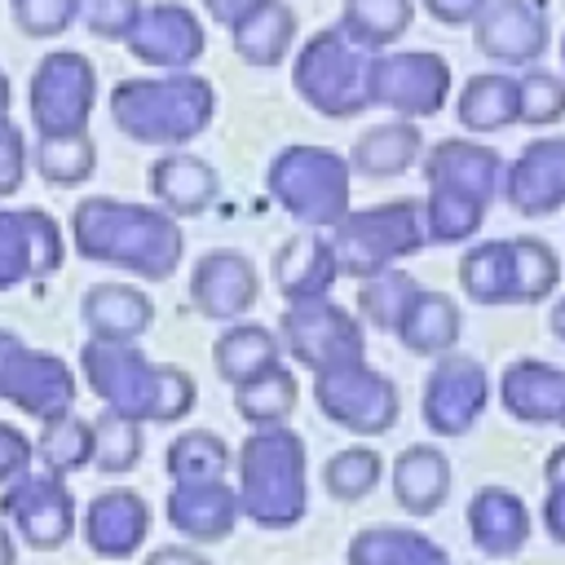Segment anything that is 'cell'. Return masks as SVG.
<instances>
[{"label": "cell", "mask_w": 565, "mask_h": 565, "mask_svg": "<svg viewBox=\"0 0 565 565\" xmlns=\"http://www.w3.org/2000/svg\"><path fill=\"white\" fill-rule=\"evenodd\" d=\"M71 247L93 265L124 269L141 282H163L185 260V230L154 203L88 194L71 212Z\"/></svg>", "instance_id": "1"}, {"label": "cell", "mask_w": 565, "mask_h": 565, "mask_svg": "<svg viewBox=\"0 0 565 565\" xmlns=\"http://www.w3.org/2000/svg\"><path fill=\"white\" fill-rule=\"evenodd\" d=\"M79 375L102 402V411H115L137 424H181L199 402V384L185 366L150 362L137 344L84 340Z\"/></svg>", "instance_id": "2"}, {"label": "cell", "mask_w": 565, "mask_h": 565, "mask_svg": "<svg viewBox=\"0 0 565 565\" xmlns=\"http://www.w3.org/2000/svg\"><path fill=\"white\" fill-rule=\"evenodd\" d=\"M212 115H216V88L194 71L132 75L110 88V124L137 146L181 150L199 132H207Z\"/></svg>", "instance_id": "3"}, {"label": "cell", "mask_w": 565, "mask_h": 565, "mask_svg": "<svg viewBox=\"0 0 565 565\" xmlns=\"http://www.w3.org/2000/svg\"><path fill=\"white\" fill-rule=\"evenodd\" d=\"M234 494L238 516L260 530H291L309 512V481H305V437L291 424L252 428L234 450Z\"/></svg>", "instance_id": "4"}, {"label": "cell", "mask_w": 565, "mask_h": 565, "mask_svg": "<svg viewBox=\"0 0 565 565\" xmlns=\"http://www.w3.org/2000/svg\"><path fill=\"white\" fill-rule=\"evenodd\" d=\"M265 190L300 230H331L353 207V168L331 146L291 141L269 159Z\"/></svg>", "instance_id": "5"}, {"label": "cell", "mask_w": 565, "mask_h": 565, "mask_svg": "<svg viewBox=\"0 0 565 565\" xmlns=\"http://www.w3.org/2000/svg\"><path fill=\"white\" fill-rule=\"evenodd\" d=\"M331 256L340 278H371L384 269H397V260H411L424 252V207L419 199H388L371 207H349L327 230Z\"/></svg>", "instance_id": "6"}, {"label": "cell", "mask_w": 565, "mask_h": 565, "mask_svg": "<svg viewBox=\"0 0 565 565\" xmlns=\"http://www.w3.org/2000/svg\"><path fill=\"white\" fill-rule=\"evenodd\" d=\"M371 57L375 53L344 40L340 26H322L296 49L291 88L322 119H353L371 106Z\"/></svg>", "instance_id": "7"}, {"label": "cell", "mask_w": 565, "mask_h": 565, "mask_svg": "<svg viewBox=\"0 0 565 565\" xmlns=\"http://www.w3.org/2000/svg\"><path fill=\"white\" fill-rule=\"evenodd\" d=\"M97 106V66L79 49H53L35 62L26 84V110L40 137L88 132Z\"/></svg>", "instance_id": "8"}, {"label": "cell", "mask_w": 565, "mask_h": 565, "mask_svg": "<svg viewBox=\"0 0 565 565\" xmlns=\"http://www.w3.org/2000/svg\"><path fill=\"white\" fill-rule=\"evenodd\" d=\"M278 344L305 371L322 375L331 366H349L366 358V327L358 322V313H349L331 296H318V300H296L282 309Z\"/></svg>", "instance_id": "9"}, {"label": "cell", "mask_w": 565, "mask_h": 565, "mask_svg": "<svg viewBox=\"0 0 565 565\" xmlns=\"http://www.w3.org/2000/svg\"><path fill=\"white\" fill-rule=\"evenodd\" d=\"M313 406L353 437H384L402 415L397 384L366 358L313 375Z\"/></svg>", "instance_id": "10"}, {"label": "cell", "mask_w": 565, "mask_h": 565, "mask_svg": "<svg viewBox=\"0 0 565 565\" xmlns=\"http://www.w3.org/2000/svg\"><path fill=\"white\" fill-rule=\"evenodd\" d=\"M450 62L433 49L375 53L371 57V106L393 110L397 119H428L450 102Z\"/></svg>", "instance_id": "11"}, {"label": "cell", "mask_w": 565, "mask_h": 565, "mask_svg": "<svg viewBox=\"0 0 565 565\" xmlns=\"http://www.w3.org/2000/svg\"><path fill=\"white\" fill-rule=\"evenodd\" d=\"M0 516L18 530V539L35 552H57L79 530L75 494L53 472H22L0 494Z\"/></svg>", "instance_id": "12"}, {"label": "cell", "mask_w": 565, "mask_h": 565, "mask_svg": "<svg viewBox=\"0 0 565 565\" xmlns=\"http://www.w3.org/2000/svg\"><path fill=\"white\" fill-rule=\"evenodd\" d=\"M490 402V375L472 353H441L433 358V371L424 380V397H419V415L424 428L437 437H463L481 411Z\"/></svg>", "instance_id": "13"}, {"label": "cell", "mask_w": 565, "mask_h": 565, "mask_svg": "<svg viewBox=\"0 0 565 565\" xmlns=\"http://www.w3.org/2000/svg\"><path fill=\"white\" fill-rule=\"evenodd\" d=\"M62 225L44 207H0V291L44 282L62 269Z\"/></svg>", "instance_id": "14"}, {"label": "cell", "mask_w": 565, "mask_h": 565, "mask_svg": "<svg viewBox=\"0 0 565 565\" xmlns=\"http://www.w3.org/2000/svg\"><path fill=\"white\" fill-rule=\"evenodd\" d=\"M75 397H79L75 371L57 353H49V349H26L22 344L0 366V402L18 406L22 415H31L40 424H49L57 415H71Z\"/></svg>", "instance_id": "15"}, {"label": "cell", "mask_w": 565, "mask_h": 565, "mask_svg": "<svg viewBox=\"0 0 565 565\" xmlns=\"http://www.w3.org/2000/svg\"><path fill=\"white\" fill-rule=\"evenodd\" d=\"M124 44L141 66L190 71L207 49V31H203V22H199V13L190 4L159 0V4H141V13H137V22H132Z\"/></svg>", "instance_id": "16"}, {"label": "cell", "mask_w": 565, "mask_h": 565, "mask_svg": "<svg viewBox=\"0 0 565 565\" xmlns=\"http://www.w3.org/2000/svg\"><path fill=\"white\" fill-rule=\"evenodd\" d=\"M472 44L499 66H539L547 53V4L543 0H486L472 22Z\"/></svg>", "instance_id": "17"}, {"label": "cell", "mask_w": 565, "mask_h": 565, "mask_svg": "<svg viewBox=\"0 0 565 565\" xmlns=\"http://www.w3.org/2000/svg\"><path fill=\"white\" fill-rule=\"evenodd\" d=\"M256 300H260V274H256V260L247 252L216 247V252H203L194 260L190 305L199 309V318L230 327V322H243Z\"/></svg>", "instance_id": "18"}, {"label": "cell", "mask_w": 565, "mask_h": 565, "mask_svg": "<svg viewBox=\"0 0 565 565\" xmlns=\"http://www.w3.org/2000/svg\"><path fill=\"white\" fill-rule=\"evenodd\" d=\"M424 181L428 190H455L463 199H477L481 207H490L494 199H503V168L508 159L486 146V141H468V137H441L419 154Z\"/></svg>", "instance_id": "19"}, {"label": "cell", "mask_w": 565, "mask_h": 565, "mask_svg": "<svg viewBox=\"0 0 565 565\" xmlns=\"http://www.w3.org/2000/svg\"><path fill=\"white\" fill-rule=\"evenodd\" d=\"M75 534L88 543L93 556L128 561V556L141 552V543L150 534V503L132 486H106L79 512V530Z\"/></svg>", "instance_id": "20"}, {"label": "cell", "mask_w": 565, "mask_h": 565, "mask_svg": "<svg viewBox=\"0 0 565 565\" xmlns=\"http://www.w3.org/2000/svg\"><path fill=\"white\" fill-rule=\"evenodd\" d=\"M503 203L516 216H552L565 207V137H534L503 168Z\"/></svg>", "instance_id": "21"}, {"label": "cell", "mask_w": 565, "mask_h": 565, "mask_svg": "<svg viewBox=\"0 0 565 565\" xmlns=\"http://www.w3.org/2000/svg\"><path fill=\"white\" fill-rule=\"evenodd\" d=\"M163 516L185 543L212 547L234 534L238 494L230 481H172V490L163 499Z\"/></svg>", "instance_id": "22"}, {"label": "cell", "mask_w": 565, "mask_h": 565, "mask_svg": "<svg viewBox=\"0 0 565 565\" xmlns=\"http://www.w3.org/2000/svg\"><path fill=\"white\" fill-rule=\"evenodd\" d=\"M146 185L154 207H163L168 216H203L216 199H221V177L207 159L190 154V150H163L150 168H146Z\"/></svg>", "instance_id": "23"}, {"label": "cell", "mask_w": 565, "mask_h": 565, "mask_svg": "<svg viewBox=\"0 0 565 565\" xmlns=\"http://www.w3.org/2000/svg\"><path fill=\"white\" fill-rule=\"evenodd\" d=\"M269 278H274V287H278V296L287 305L331 296L340 269H335L327 230H296V234H287L278 243L274 260H269Z\"/></svg>", "instance_id": "24"}, {"label": "cell", "mask_w": 565, "mask_h": 565, "mask_svg": "<svg viewBox=\"0 0 565 565\" xmlns=\"http://www.w3.org/2000/svg\"><path fill=\"white\" fill-rule=\"evenodd\" d=\"M79 322L88 340L137 344L154 327V300L132 282H97L79 296Z\"/></svg>", "instance_id": "25"}, {"label": "cell", "mask_w": 565, "mask_h": 565, "mask_svg": "<svg viewBox=\"0 0 565 565\" xmlns=\"http://www.w3.org/2000/svg\"><path fill=\"white\" fill-rule=\"evenodd\" d=\"M468 539L481 556L508 561L530 543V508L508 486H481L468 499Z\"/></svg>", "instance_id": "26"}, {"label": "cell", "mask_w": 565, "mask_h": 565, "mask_svg": "<svg viewBox=\"0 0 565 565\" xmlns=\"http://www.w3.org/2000/svg\"><path fill=\"white\" fill-rule=\"evenodd\" d=\"M499 402L516 424H561L565 415V366L516 358L499 375Z\"/></svg>", "instance_id": "27"}, {"label": "cell", "mask_w": 565, "mask_h": 565, "mask_svg": "<svg viewBox=\"0 0 565 565\" xmlns=\"http://www.w3.org/2000/svg\"><path fill=\"white\" fill-rule=\"evenodd\" d=\"M397 344L415 358H441L450 349H459V335H463V313L455 305V296L446 291H433V287H419L406 305V313L397 318L393 327Z\"/></svg>", "instance_id": "28"}, {"label": "cell", "mask_w": 565, "mask_h": 565, "mask_svg": "<svg viewBox=\"0 0 565 565\" xmlns=\"http://www.w3.org/2000/svg\"><path fill=\"white\" fill-rule=\"evenodd\" d=\"M393 499L406 516H433L441 512L450 494V459L433 441H415L393 459Z\"/></svg>", "instance_id": "29"}, {"label": "cell", "mask_w": 565, "mask_h": 565, "mask_svg": "<svg viewBox=\"0 0 565 565\" xmlns=\"http://www.w3.org/2000/svg\"><path fill=\"white\" fill-rule=\"evenodd\" d=\"M230 44L247 66H282L296 49V9L287 0H260L238 26H230Z\"/></svg>", "instance_id": "30"}, {"label": "cell", "mask_w": 565, "mask_h": 565, "mask_svg": "<svg viewBox=\"0 0 565 565\" xmlns=\"http://www.w3.org/2000/svg\"><path fill=\"white\" fill-rule=\"evenodd\" d=\"M419 154H424L419 124H411V119H384V124H371L353 141V150L344 159H349V168L358 177L388 181V177H402L411 163H419Z\"/></svg>", "instance_id": "31"}, {"label": "cell", "mask_w": 565, "mask_h": 565, "mask_svg": "<svg viewBox=\"0 0 565 565\" xmlns=\"http://www.w3.org/2000/svg\"><path fill=\"white\" fill-rule=\"evenodd\" d=\"M344 565H450V556L424 530H406V525L384 521V525H362L349 539Z\"/></svg>", "instance_id": "32"}, {"label": "cell", "mask_w": 565, "mask_h": 565, "mask_svg": "<svg viewBox=\"0 0 565 565\" xmlns=\"http://www.w3.org/2000/svg\"><path fill=\"white\" fill-rule=\"evenodd\" d=\"M278 362H282L278 331H269V327H260V322H230V327L216 335V344H212V366H216V375H221L230 388L256 380L260 371H269V366H278Z\"/></svg>", "instance_id": "33"}, {"label": "cell", "mask_w": 565, "mask_h": 565, "mask_svg": "<svg viewBox=\"0 0 565 565\" xmlns=\"http://www.w3.org/2000/svg\"><path fill=\"white\" fill-rule=\"evenodd\" d=\"M455 119L481 137L512 128L516 124V75H508V71L472 75L455 97Z\"/></svg>", "instance_id": "34"}, {"label": "cell", "mask_w": 565, "mask_h": 565, "mask_svg": "<svg viewBox=\"0 0 565 565\" xmlns=\"http://www.w3.org/2000/svg\"><path fill=\"white\" fill-rule=\"evenodd\" d=\"M415 22V0H344L340 35L366 53H388Z\"/></svg>", "instance_id": "35"}, {"label": "cell", "mask_w": 565, "mask_h": 565, "mask_svg": "<svg viewBox=\"0 0 565 565\" xmlns=\"http://www.w3.org/2000/svg\"><path fill=\"white\" fill-rule=\"evenodd\" d=\"M459 287L481 309L512 305V252L508 238H486L459 256Z\"/></svg>", "instance_id": "36"}, {"label": "cell", "mask_w": 565, "mask_h": 565, "mask_svg": "<svg viewBox=\"0 0 565 565\" xmlns=\"http://www.w3.org/2000/svg\"><path fill=\"white\" fill-rule=\"evenodd\" d=\"M296 397H300L296 371L278 362V366H269L256 380H247V384L234 388V415L243 424H252V428H274V424H287L291 419Z\"/></svg>", "instance_id": "37"}, {"label": "cell", "mask_w": 565, "mask_h": 565, "mask_svg": "<svg viewBox=\"0 0 565 565\" xmlns=\"http://www.w3.org/2000/svg\"><path fill=\"white\" fill-rule=\"evenodd\" d=\"M31 446H35V459L44 463V472L66 481V477L93 468V419H84L75 411L57 415V419L40 424V437Z\"/></svg>", "instance_id": "38"}, {"label": "cell", "mask_w": 565, "mask_h": 565, "mask_svg": "<svg viewBox=\"0 0 565 565\" xmlns=\"http://www.w3.org/2000/svg\"><path fill=\"white\" fill-rule=\"evenodd\" d=\"M163 468L172 481H225L230 446L212 428H181L163 450Z\"/></svg>", "instance_id": "39"}, {"label": "cell", "mask_w": 565, "mask_h": 565, "mask_svg": "<svg viewBox=\"0 0 565 565\" xmlns=\"http://www.w3.org/2000/svg\"><path fill=\"white\" fill-rule=\"evenodd\" d=\"M512 252V305H543L561 287V256L539 234L508 238Z\"/></svg>", "instance_id": "40"}, {"label": "cell", "mask_w": 565, "mask_h": 565, "mask_svg": "<svg viewBox=\"0 0 565 565\" xmlns=\"http://www.w3.org/2000/svg\"><path fill=\"white\" fill-rule=\"evenodd\" d=\"M419 207H424V234H428V243H446V247L450 243H472L477 230H481V221H486V212H490L477 199H463L455 190H428L419 199Z\"/></svg>", "instance_id": "41"}, {"label": "cell", "mask_w": 565, "mask_h": 565, "mask_svg": "<svg viewBox=\"0 0 565 565\" xmlns=\"http://www.w3.org/2000/svg\"><path fill=\"white\" fill-rule=\"evenodd\" d=\"M415 291H419V282L406 269H384V274L362 278L358 282V322L371 331H393Z\"/></svg>", "instance_id": "42"}, {"label": "cell", "mask_w": 565, "mask_h": 565, "mask_svg": "<svg viewBox=\"0 0 565 565\" xmlns=\"http://www.w3.org/2000/svg\"><path fill=\"white\" fill-rule=\"evenodd\" d=\"M93 168H97V141L88 132H79V137H40L35 141V172L57 190H71V185L88 181Z\"/></svg>", "instance_id": "43"}, {"label": "cell", "mask_w": 565, "mask_h": 565, "mask_svg": "<svg viewBox=\"0 0 565 565\" xmlns=\"http://www.w3.org/2000/svg\"><path fill=\"white\" fill-rule=\"evenodd\" d=\"M384 477V455L371 450V446H349V450H335L327 463H322V486L331 499L340 503H358L366 499Z\"/></svg>", "instance_id": "44"}, {"label": "cell", "mask_w": 565, "mask_h": 565, "mask_svg": "<svg viewBox=\"0 0 565 565\" xmlns=\"http://www.w3.org/2000/svg\"><path fill=\"white\" fill-rule=\"evenodd\" d=\"M137 463H141V424L115 411H102L93 419V468L106 477H124Z\"/></svg>", "instance_id": "45"}, {"label": "cell", "mask_w": 565, "mask_h": 565, "mask_svg": "<svg viewBox=\"0 0 565 565\" xmlns=\"http://www.w3.org/2000/svg\"><path fill=\"white\" fill-rule=\"evenodd\" d=\"M565 119V79L543 66H525L516 75V124L552 128Z\"/></svg>", "instance_id": "46"}, {"label": "cell", "mask_w": 565, "mask_h": 565, "mask_svg": "<svg viewBox=\"0 0 565 565\" xmlns=\"http://www.w3.org/2000/svg\"><path fill=\"white\" fill-rule=\"evenodd\" d=\"M79 0H9V18L26 40H53L75 26Z\"/></svg>", "instance_id": "47"}, {"label": "cell", "mask_w": 565, "mask_h": 565, "mask_svg": "<svg viewBox=\"0 0 565 565\" xmlns=\"http://www.w3.org/2000/svg\"><path fill=\"white\" fill-rule=\"evenodd\" d=\"M137 13H141V0H79L75 26H84L97 40H128Z\"/></svg>", "instance_id": "48"}, {"label": "cell", "mask_w": 565, "mask_h": 565, "mask_svg": "<svg viewBox=\"0 0 565 565\" xmlns=\"http://www.w3.org/2000/svg\"><path fill=\"white\" fill-rule=\"evenodd\" d=\"M543 486H547V494H543V530H547L552 543L565 547V441L543 459Z\"/></svg>", "instance_id": "49"}, {"label": "cell", "mask_w": 565, "mask_h": 565, "mask_svg": "<svg viewBox=\"0 0 565 565\" xmlns=\"http://www.w3.org/2000/svg\"><path fill=\"white\" fill-rule=\"evenodd\" d=\"M22 181H26V137L9 115H0V199L18 194Z\"/></svg>", "instance_id": "50"}, {"label": "cell", "mask_w": 565, "mask_h": 565, "mask_svg": "<svg viewBox=\"0 0 565 565\" xmlns=\"http://www.w3.org/2000/svg\"><path fill=\"white\" fill-rule=\"evenodd\" d=\"M31 459H35L31 437H26L18 424H4V419H0V490H4L13 477L31 472Z\"/></svg>", "instance_id": "51"}, {"label": "cell", "mask_w": 565, "mask_h": 565, "mask_svg": "<svg viewBox=\"0 0 565 565\" xmlns=\"http://www.w3.org/2000/svg\"><path fill=\"white\" fill-rule=\"evenodd\" d=\"M419 4H424L428 18L441 22V26H472L477 13L486 9V0H419Z\"/></svg>", "instance_id": "52"}, {"label": "cell", "mask_w": 565, "mask_h": 565, "mask_svg": "<svg viewBox=\"0 0 565 565\" xmlns=\"http://www.w3.org/2000/svg\"><path fill=\"white\" fill-rule=\"evenodd\" d=\"M141 565H212L194 543H168V547H154V552H146V561Z\"/></svg>", "instance_id": "53"}, {"label": "cell", "mask_w": 565, "mask_h": 565, "mask_svg": "<svg viewBox=\"0 0 565 565\" xmlns=\"http://www.w3.org/2000/svg\"><path fill=\"white\" fill-rule=\"evenodd\" d=\"M199 4H203V13H207L212 22H221V26L230 31V26H238L260 0H199Z\"/></svg>", "instance_id": "54"}, {"label": "cell", "mask_w": 565, "mask_h": 565, "mask_svg": "<svg viewBox=\"0 0 565 565\" xmlns=\"http://www.w3.org/2000/svg\"><path fill=\"white\" fill-rule=\"evenodd\" d=\"M547 331H552V335L565 344V291L556 296V305H552V313H547Z\"/></svg>", "instance_id": "55"}, {"label": "cell", "mask_w": 565, "mask_h": 565, "mask_svg": "<svg viewBox=\"0 0 565 565\" xmlns=\"http://www.w3.org/2000/svg\"><path fill=\"white\" fill-rule=\"evenodd\" d=\"M0 565H18V547H13V534L4 521H0Z\"/></svg>", "instance_id": "56"}, {"label": "cell", "mask_w": 565, "mask_h": 565, "mask_svg": "<svg viewBox=\"0 0 565 565\" xmlns=\"http://www.w3.org/2000/svg\"><path fill=\"white\" fill-rule=\"evenodd\" d=\"M22 349V340H18V331H9V327H0V366L9 362V353H18Z\"/></svg>", "instance_id": "57"}, {"label": "cell", "mask_w": 565, "mask_h": 565, "mask_svg": "<svg viewBox=\"0 0 565 565\" xmlns=\"http://www.w3.org/2000/svg\"><path fill=\"white\" fill-rule=\"evenodd\" d=\"M9 102H13V84H9V75L0 71V115H9Z\"/></svg>", "instance_id": "58"}, {"label": "cell", "mask_w": 565, "mask_h": 565, "mask_svg": "<svg viewBox=\"0 0 565 565\" xmlns=\"http://www.w3.org/2000/svg\"><path fill=\"white\" fill-rule=\"evenodd\" d=\"M561 62H565V35H561Z\"/></svg>", "instance_id": "59"}, {"label": "cell", "mask_w": 565, "mask_h": 565, "mask_svg": "<svg viewBox=\"0 0 565 565\" xmlns=\"http://www.w3.org/2000/svg\"><path fill=\"white\" fill-rule=\"evenodd\" d=\"M561 428H565V415H561Z\"/></svg>", "instance_id": "60"}]
</instances>
